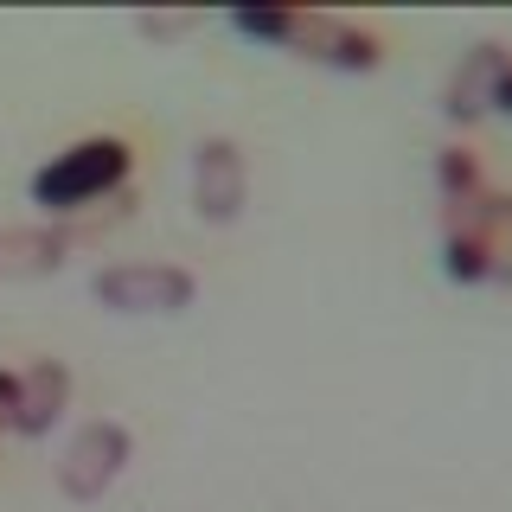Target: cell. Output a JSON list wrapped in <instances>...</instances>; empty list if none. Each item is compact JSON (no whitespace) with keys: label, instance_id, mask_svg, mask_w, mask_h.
Here are the masks:
<instances>
[{"label":"cell","instance_id":"cell-7","mask_svg":"<svg viewBox=\"0 0 512 512\" xmlns=\"http://www.w3.org/2000/svg\"><path fill=\"white\" fill-rule=\"evenodd\" d=\"M71 404V365L64 359H32L13 372V429L20 436H52V423Z\"/></svg>","mask_w":512,"mask_h":512},{"label":"cell","instance_id":"cell-13","mask_svg":"<svg viewBox=\"0 0 512 512\" xmlns=\"http://www.w3.org/2000/svg\"><path fill=\"white\" fill-rule=\"evenodd\" d=\"M487 109H500V116H512V58H506V71L493 77V103Z\"/></svg>","mask_w":512,"mask_h":512},{"label":"cell","instance_id":"cell-14","mask_svg":"<svg viewBox=\"0 0 512 512\" xmlns=\"http://www.w3.org/2000/svg\"><path fill=\"white\" fill-rule=\"evenodd\" d=\"M0 429H13V372H0Z\"/></svg>","mask_w":512,"mask_h":512},{"label":"cell","instance_id":"cell-9","mask_svg":"<svg viewBox=\"0 0 512 512\" xmlns=\"http://www.w3.org/2000/svg\"><path fill=\"white\" fill-rule=\"evenodd\" d=\"M500 71H506L500 45H474V52L455 64L448 90H442V116L448 122H480V116H487V103H493V77H500Z\"/></svg>","mask_w":512,"mask_h":512},{"label":"cell","instance_id":"cell-3","mask_svg":"<svg viewBox=\"0 0 512 512\" xmlns=\"http://www.w3.org/2000/svg\"><path fill=\"white\" fill-rule=\"evenodd\" d=\"M128 455H135V442H128V429H122V423H109V416L84 423L71 442H64V461H58V487H64V500H77V506L103 500V493L122 480Z\"/></svg>","mask_w":512,"mask_h":512},{"label":"cell","instance_id":"cell-11","mask_svg":"<svg viewBox=\"0 0 512 512\" xmlns=\"http://www.w3.org/2000/svg\"><path fill=\"white\" fill-rule=\"evenodd\" d=\"M231 32H237V39H256V45H282V52H288V39H295V13H282V7L231 13Z\"/></svg>","mask_w":512,"mask_h":512},{"label":"cell","instance_id":"cell-4","mask_svg":"<svg viewBox=\"0 0 512 512\" xmlns=\"http://www.w3.org/2000/svg\"><path fill=\"white\" fill-rule=\"evenodd\" d=\"M250 199V167L231 135H205L192 148V212L205 224H237Z\"/></svg>","mask_w":512,"mask_h":512},{"label":"cell","instance_id":"cell-10","mask_svg":"<svg viewBox=\"0 0 512 512\" xmlns=\"http://www.w3.org/2000/svg\"><path fill=\"white\" fill-rule=\"evenodd\" d=\"M480 186H487V173H480V154H468V148H448V154L436 160V192H442V205L474 199Z\"/></svg>","mask_w":512,"mask_h":512},{"label":"cell","instance_id":"cell-2","mask_svg":"<svg viewBox=\"0 0 512 512\" xmlns=\"http://www.w3.org/2000/svg\"><path fill=\"white\" fill-rule=\"evenodd\" d=\"M90 295L109 314H186L199 282L180 263H116V269H96L90 276Z\"/></svg>","mask_w":512,"mask_h":512},{"label":"cell","instance_id":"cell-12","mask_svg":"<svg viewBox=\"0 0 512 512\" xmlns=\"http://www.w3.org/2000/svg\"><path fill=\"white\" fill-rule=\"evenodd\" d=\"M135 32L141 39H180V32H192V13H135Z\"/></svg>","mask_w":512,"mask_h":512},{"label":"cell","instance_id":"cell-8","mask_svg":"<svg viewBox=\"0 0 512 512\" xmlns=\"http://www.w3.org/2000/svg\"><path fill=\"white\" fill-rule=\"evenodd\" d=\"M71 256V231L58 224H0V282H39L64 269Z\"/></svg>","mask_w":512,"mask_h":512},{"label":"cell","instance_id":"cell-5","mask_svg":"<svg viewBox=\"0 0 512 512\" xmlns=\"http://www.w3.org/2000/svg\"><path fill=\"white\" fill-rule=\"evenodd\" d=\"M442 237H474L487 256V282L512 288V192L480 186L474 199L442 205Z\"/></svg>","mask_w":512,"mask_h":512},{"label":"cell","instance_id":"cell-1","mask_svg":"<svg viewBox=\"0 0 512 512\" xmlns=\"http://www.w3.org/2000/svg\"><path fill=\"white\" fill-rule=\"evenodd\" d=\"M128 141L116 135H90L77 141V148L52 154L39 173H32V205L39 212H84V205H96L103 192H122L128 180Z\"/></svg>","mask_w":512,"mask_h":512},{"label":"cell","instance_id":"cell-6","mask_svg":"<svg viewBox=\"0 0 512 512\" xmlns=\"http://www.w3.org/2000/svg\"><path fill=\"white\" fill-rule=\"evenodd\" d=\"M288 52L327 64V71H378L384 64V45L372 26L359 20H340V13H295V39Z\"/></svg>","mask_w":512,"mask_h":512}]
</instances>
